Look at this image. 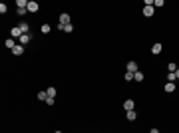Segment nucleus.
Here are the masks:
<instances>
[{"label": "nucleus", "mask_w": 179, "mask_h": 133, "mask_svg": "<svg viewBox=\"0 0 179 133\" xmlns=\"http://www.w3.org/2000/svg\"><path fill=\"white\" fill-rule=\"evenodd\" d=\"M28 2H30V0H18L16 6H18V8H28Z\"/></svg>", "instance_id": "15"}, {"label": "nucleus", "mask_w": 179, "mask_h": 133, "mask_svg": "<svg viewBox=\"0 0 179 133\" xmlns=\"http://www.w3.org/2000/svg\"><path fill=\"white\" fill-rule=\"evenodd\" d=\"M26 12H28V8H18V14H20V16H24Z\"/></svg>", "instance_id": "25"}, {"label": "nucleus", "mask_w": 179, "mask_h": 133, "mask_svg": "<svg viewBox=\"0 0 179 133\" xmlns=\"http://www.w3.org/2000/svg\"><path fill=\"white\" fill-rule=\"evenodd\" d=\"M12 54H14V56H22L24 54V46L22 44H16V48L12 50Z\"/></svg>", "instance_id": "7"}, {"label": "nucleus", "mask_w": 179, "mask_h": 133, "mask_svg": "<svg viewBox=\"0 0 179 133\" xmlns=\"http://www.w3.org/2000/svg\"><path fill=\"white\" fill-rule=\"evenodd\" d=\"M153 6H155V8H163V6H165V2H163V0H155V2H153Z\"/></svg>", "instance_id": "20"}, {"label": "nucleus", "mask_w": 179, "mask_h": 133, "mask_svg": "<svg viewBox=\"0 0 179 133\" xmlns=\"http://www.w3.org/2000/svg\"><path fill=\"white\" fill-rule=\"evenodd\" d=\"M38 100H40V101H46V100H48V93H46V91H40V93H38Z\"/></svg>", "instance_id": "19"}, {"label": "nucleus", "mask_w": 179, "mask_h": 133, "mask_svg": "<svg viewBox=\"0 0 179 133\" xmlns=\"http://www.w3.org/2000/svg\"><path fill=\"white\" fill-rule=\"evenodd\" d=\"M149 133H159V129H157V127H153V129H151Z\"/></svg>", "instance_id": "26"}, {"label": "nucleus", "mask_w": 179, "mask_h": 133, "mask_svg": "<svg viewBox=\"0 0 179 133\" xmlns=\"http://www.w3.org/2000/svg\"><path fill=\"white\" fill-rule=\"evenodd\" d=\"M40 32H42V34H50V24H42Z\"/></svg>", "instance_id": "18"}, {"label": "nucleus", "mask_w": 179, "mask_h": 133, "mask_svg": "<svg viewBox=\"0 0 179 133\" xmlns=\"http://www.w3.org/2000/svg\"><path fill=\"white\" fill-rule=\"evenodd\" d=\"M153 14H155V6H143V16L151 18Z\"/></svg>", "instance_id": "1"}, {"label": "nucleus", "mask_w": 179, "mask_h": 133, "mask_svg": "<svg viewBox=\"0 0 179 133\" xmlns=\"http://www.w3.org/2000/svg\"><path fill=\"white\" fill-rule=\"evenodd\" d=\"M175 76H177V78H179V70H177V72H175Z\"/></svg>", "instance_id": "27"}, {"label": "nucleus", "mask_w": 179, "mask_h": 133, "mask_svg": "<svg viewBox=\"0 0 179 133\" xmlns=\"http://www.w3.org/2000/svg\"><path fill=\"white\" fill-rule=\"evenodd\" d=\"M30 38H32L30 34H22V36H20V44H22V46H26L28 42H30Z\"/></svg>", "instance_id": "11"}, {"label": "nucleus", "mask_w": 179, "mask_h": 133, "mask_svg": "<svg viewBox=\"0 0 179 133\" xmlns=\"http://www.w3.org/2000/svg\"><path fill=\"white\" fill-rule=\"evenodd\" d=\"M20 30H22V34H28V24H26V22H20Z\"/></svg>", "instance_id": "21"}, {"label": "nucleus", "mask_w": 179, "mask_h": 133, "mask_svg": "<svg viewBox=\"0 0 179 133\" xmlns=\"http://www.w3.org/2000/svg\"><path fill=\"white\" fill-rule=\"evenodd\" d=\"M10 36H12V38H18V40H20V36H22V30H20V26H14V28L10 30Z\"/></svg>", "instance_id": "3"}, {"label": "nucleus", "mask_w": 179, "mask_h": 133, "mask_svg": "<svg viewBox=\"0 0 179 133\" xmlns=\"http://www.w3.org/2000/svg\"><path fill=\"white\" fill-rule=\"evenodd\" d=\"M134 81H143V74H141V72H135L134 74Z\"/></svg>", "instance_id": "17"}, {"label": "nucleus", "mask_w": 179, "mask_h": 133, "mask_svg": "<svg viewBox=\"0 0 179 133\" xmlns=\"http://www.w3.org/2000/svg\"><path fill=\"white\" fill-rule=\"evenodd\" d=\"M175 79H177V76H175V74H167V81H171V84H173Z\"/></svg>", "instance_id": "23"}, {"label": "nucleus", "mask_w": 179, "mask_h": 133, "mask_svg": "<svg viewBox=\"0 0 179 133\" xmlns=\"http://www.w3.org/2000/svg\"><path fill=\"white\" fill-rule=\"evenodd\" d=\"M4 46H6L8 50H14V48H16V42H14V38H8V40L4 42Z\"/></svg>", "instance_id": "9"}, {"label": "nucleus", "mask_w": 179, "mask_h": 133, "mask_svg": "<svg viewBox=\"0 0 179 133\" xmlns=\"http://www.w3.org/2000/svg\"><path fill=\"white\" fill-rule=\"evenodd\" d=\"M54 133H62V131H54Z\"/></svg>", "instance_id": "28"}, {"label": "nucleus", "mask_w": 179, "mask_h": 133, "mask_svg": "<svg viewBox=\"0 0 179 133\" xmlns=\"http://www.w3.org/2000/svg\"><path fill=\"white\" fill-rule=\"evenodd\" d=\"M167 70H169V74H175V72H177V66H175L173 62H169V64H167Z\"/></svg>", "instance_id": "16"}, {"label": "nucleus", "mask_w": 179, "mask_h": 133, "mask_svg": "<svg viewBox=\"0 0 179 133\" xmlns=\"http://www.w3.org/2000/svg\"><path fill=\"white\" fill-rule=\"evenodd\" d=\"M38 8H40V6H38V2H34V0L28 2V12H38Z\"/></svg>", "instance_id": "5"}, {"label": "nucleus", "mask_w": 179, "mask_h": 133, "mask_svg": "<svg viewBox=\"0 0 179 133\" xmlns=\"http://www.w3.org/2000/svg\"><path fill=\"white\" fill-rule=\"evenodd\" d=\"M123 109H125V111H134V109H135V101H134V100L123 101Z\"/></svg>", "instance_id": "2"}, {"label": "nucleus", "mask_w": 179, "mask_h": 133, "mask_svg": "<svg viewBox=\"0 0 179 133\" xmlns=\"http://www.w3.org/2000/svg\"><path fill=\"white\" fill-rule=\"evenodd\" d=\"M127 72L135 74V72H137V62H134V60H131V62H127Z\"/></svg>", "instance_id": "6"}, {"label": "nucleus", "mask_w": 179, "mask_h": 133, "mask_svg": "<svg viewBox=\"0 0 179 133\" xmlns=\"http://www.w3.org/2000/svg\"><path fill=\"white\" fill-rule=\"evenodd\" d=\"M58 30H62V32H72V30H74V26H72V24H58Z\"/></svg>", "instance_id": "4"}, {"label": "nucleus", "mask_w": 179, "mask_h": 133, "mask_svg": "<svg viewBox=\"0 0 179 133\" xmlns=\"http://www.w3.org/2000/svg\"><path fill=\"white\" fill-rule=\"evenodd\" d=\"M161 50H163V46H161V44H153V46H151V54H153V56L161 54Z\"/></svg>", "instance_id": "8"}, {"label": "nucleus", "mask_w": 179, "mask_h": 133, "mask_svg": "<svg viewBox=\"0 0 179 133\" xmlns=\"http://www.w3.org/2000/svg\"><path fill=\"white\" fill-rule=\"evenodd\" d=\"M60 24H70V14H60Z\"/></svg>", "instance_id": "12"}, {"label": "nucleus", "mask_w": 179, "mask_h": 133, "mask_svg": "<svg viewBox=\"0 0 179 133\" xmlns=\"http://www.w3.org/2000/svg\"><path fill=\"white\" fill-rule=\"evenodd\" d=\"M6 10H8V6L2 2V4H0V12H2V14H6Z\"/></svg>", "instance_id": "24"}, {"label": "nucleus", "mask_w": 179, "mask_h": 133, "mask_svg": "<svg viewBox=\"0 0 179 133\" xmlns=\"http://www.w3.org/2000/svg\"><path fill=\"white\" fill-rule=\"evenodd\" d=\"M125 117H127L129 121H135V119H137V113H135V109H134V111H127V115H125Z\"/></svg>", "instance_id": "14"}, {"label": "nucleus", "mask_w": 179, "mask_h": 133, "mask_svg": "<svg viewBox=\"0 0 179 133\" xmlns=\"http://www.w3.org/2000/svg\"><path fill=\"white\" fill-rule=\"evenodd\" d=\"M163 89H165L167 93H173V91H175V84H171V81H167V84L163 86Z\"/></svg>", "instance_id": "10"}, {"label": "nucleus", "mask_w": 179, "mask_h": 133, "mask_svg": "<svg viewBox=\"0 0 179 133\" xmlns=\"http://www.w3.org/2000/svg\"><path fill=\"white\" fill-rule=\"evenodd\" d=\"M46 93H48V97H52V100H54V97H56V88H54V86H50V88L46 89Z\"/></svg>", "instance_id": "13"}, {"label": "nucleus", "mask_w": 179, "mask_h": 133, "mask_svg": "<svg viewBox=\"0 0 179 133\" xmlns=\"http://www.w3.org/2000/svg\"><path fill=\"white\" fill-rule=\"evenodd\" d=\"M123 78H125V81H131V79H134V74H131V72H125Z\"/></svg>", "instance_id": "22"}]
</instances>
